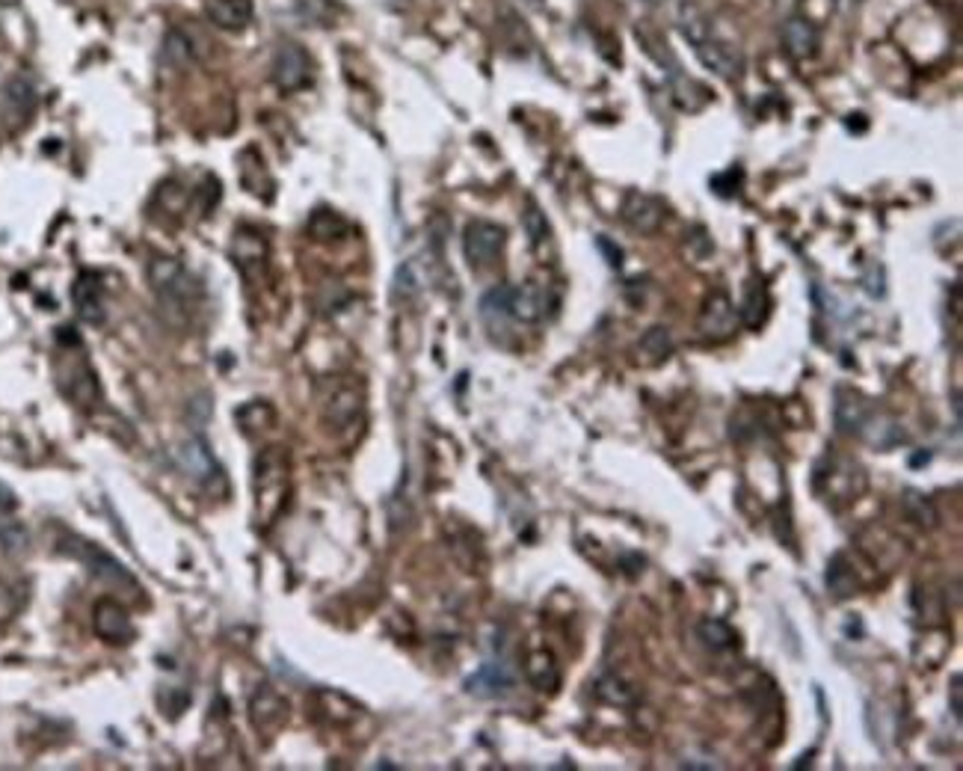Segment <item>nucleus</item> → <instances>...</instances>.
<instances>
[{
  "label": "nucleus",
  "mask_w": 963,
  "mask_h": 771,
  "mask_svg": "<svg viewBox=\"0 0 963 771\" xmlns=\"http://www.w3.org/2000/svg\"><path fill=\"white\" fill-rule=\"evenodd\" d=\"M735 327H738V312H735L729 294L715 291L700 312V333L712 342H726L735 333Z\"/></svg>",
  "instance_id": "nucleus-15"
},
{
  "label": "nucleus",
  "mask_w": 963,
  "mask_h": 771,
  "mask_svg": "<svg viewBox=\"0 0 963 771\" xmlns=\"http://www.w3.org/2000/svg\"><path fill=\"white\" fill-rule=\"evenodd\" d=\"M596 244H599V250H602V253H608V264H611V267H620V264H623V261H620V258H623L620 247H614V244H611V241H608L605 235H602V238H599Z\"/></svg>",
  "instance_id": "nucleus-37"
},
{
  "label": "nucleus",
  "mask_w": 963,
  "mask_h": 771,
  "mask_svg": "<svg viewBox=\"0 0 963 771\" xmlns=\"http://www.w3.org/2000/svg\"><path fill=\"white\" fill-rule=\"evenodd\" d=\"M255 9L252 0H211L208 3V18L214 27L229 30V33H241L249 27Z\"/></svg>",
  "instance_id": "nucleus-18"
},
{
  "label": "nucleus",
  "mask_w": 963,
  "mask_h": 771,
  "mask_svg": "<svg viewBox=\"0 0 963 771\" xmlns=\"http://www.w3.org/2000/svg\"><path fill=\"white\" fill-rule=\"evenodd\" d=\"M149 282L166 309L190 312L202 300V282L178 261L169 256H155L149 261Z\"/></svg>",
  "instance_id": "nucleus-3"
},
{
  "label": "nucleus",
  "mask_w": 963,
  "mask_h": 771,
  "mask_svg": "<svg viewBox=\"0 0 963 771\" xmlns=\"http://www.w3.org/2000/svg\"><path fill=\"white\" fill-rule=\"evenodd\" d=\"M558 306L555 294L543 282H522L507 291V315L522 324H540Z\"/></svg>",
  "instance_id": "nucleus-9"
},
{
  "label": "nucleus",
  "mask_w": 963,
  "mask_h": 771,
  "mask_svg": "<svg viewBox=\"0 0 963 771\" xmlns=\"http://www.w3.org/2000/svg\"><path fill=\"white\" fill-rule=\"evenodd\" d=\"M3 104H6L9 119L24 122L36 110V84L27 75L9 78V84L3 86Z\"/></svg>",
  "instance_id": "nucleus-19"
},
{
  "label": "nucleus",
  "mask_w": 963,
  "mask_h": 771,
  "mask_svg": "<svg viewBox=\"0 0 963 771\" xmlns=\"http://www.w3.org/2000/svg\"><path fill=\"white\" fill-rule=\"evenodd\" d=\"M638 353H641V359L646 362V365H658V362H664V359L673 353V336H670V330H664V327H652V330H646L641 344H638Z\"/></svg>",
  "instance_id": "nucleus-26"
},
{
  "label": "nucleus",
  "mask_w": 963,
  "mask_h": 771,
  "mask_svg": "<svg viewBox=\"0 0 963 771\" xmlns=\"http://www.w3.org/2000/svg\"><path fill=\"white\" fill-rule=\"evenodd\" d=\"M418 291H421L418 267H415L412 261H403L401 267H398V273H395V282H392V297H395L398 303H409V300L418 297Z\"/></svg>",
  "instance_id": "nucleus-31"
},
{
  "label": "nucleus",
  "mask_w": 963,
  "mask_h": 771,
  "mask_svg": "<svg viewBox=\"0 0 963 771\" xmlns=\"http://www.w3.org/2000/svg\"><path fill=\"white\" fill-rule=\"evenodd\" d=\"M525 677L537 691H555L561 686V668L549 650H534L525 662Z\"/></svg>",
  "instance_id": "nucleus-21"
},
{
  "label": "nucleus",
  "mask_w": 963,
  "mask_h": 771,
  "mask_svg": "<svg viewBox=\"0 0 963 771\" xmlns=\"http://www.w3.org/2000/svg\"><path fill=\"white\" fill-rule=\"evenodd\" d=\"M69 543H72V546H63V549H66L69 555H75L95 579H101V582L110 585V588L137 591V579H134L110 552H104L101 546H95V543H89V540H81V537H69Z\"/></svg>",
  "instance_id": "nucleus-7"
},
{
  "label": "nucleus",
  "mask_w": 963,
  "mask_h": 771,
  "mask_svg": "<svg viewBox=\"0 0 963 771\" xmlns=\"http://www.w3.org/2000/svg\"><path fill=\"white\" fill-rule=\"evenodd\" d=\"M783 48L792 60H812L818 51V27L806 15H789L783 24Z\"/></svg>",
  "instance_id": "nucleus-16"
},
{
  "label": "nucleus",
  "mask_w": 963,
  "mask_h": 771,
  "mask_svg": "<svg viewBox=\"0 0 963 771\" xmlns=\"http://www.w3.org/2000/svg\"><path fill=\"white\" fill-rule=\"evenodd\" d=\"M952 712L961 718V677L952 680Z\"/></svg>",
  "instance_id": "nucleus-38"
},
{
  "label": "nucleus",
  "mask_w": 963,
  "mask_h": 771,
  "mask_svg": "<svg viewBox=\"0 0 963 771\" xmlns=\"http://www.w3.org/2000/svg\"><path fill=\"white\" fill-rule=\"evenodd\" d=\"M507 247V232L498 223L489 220H472L463 232V256L472 270L492 267Z\"/></svg>",
  "instance_id": "nucleus-8"
},
{
  "label": "nucleus",
  "mask_w": 963,
  "mask_h": 771,
  "mask_svg": "<svg viewBox=\"0 0 963 771\" xmlns=\"http://www.w3.org/2000/svg\"><path fill=\"white\" fill-rule=\"evenodd\" d=\"M780 3H786V6H798L801 0H780Z\"/></svg>",
  "instance_id": "nucleus-40"
},
{
  "label": "nucleus",
  "mask_w": 963,
  "mask_h": 771,
  "mask_svg": "<svg viewBox=\"0 0 963 771\" xmlns=\"http://www.w3.org/2000/svg\"><path fill=\"white\" fill-rule=\"evenodd\" d=\"M161 57H163V63H166V66H172V69H187V66L193 63L196 51H193V42L187 39V33H181V30H169V33H166V39H163Z\"/></svg>",
  "instance_id": "nucleus-25"
},
{
  "label": "nucleus",
  "mask_w": 963,
  "mask_h": 771,
  "mask_svg": "<svg viewBox=\"0 0 963 771\" xmlns=\"http://www.w3.org/2000/svg\"><path fill=\"white\" fill-rule=\"evenodd\" d=\"M309 238L312 241H321V244H332V241H341V238H347V232H350V226H347V220L341 217V214H335V211H329V208H318L312 217H309Z\"/></svg>",
  "instance_id": "nucleus-24"
},
{
  "label": "nucleus",
  "mask_w": 963,
  "mask_h": 771,
  "mask_svg": "<svg viewBox=\"0 0 963 771\" xmlns=\"http://www.w3.org/2000/svg\"><path fill=\"white\" fill-rule=\"evenodd\" d=\"M507 285H498L492 291H486L481 300V315L489 321V318H510L507 315Z\"/></svg>",
  "instance_id": "nucleus-35"
},
{
  "label": "nucleus",
  "mask_w": 963,
  "mask_h": 771,
  "mask_svg": "<svg viewBox=\"0 0 963 771\" xmlns=\"http://www.w3.org/2000/svg\"><path fill=\"white\" fill-rule=\"evenodd\" d=\"M229 253H232V261L238 264V270H241L246 279H258V276L267 270L270 247H267L264 235L255 232V229H249V226H241V229L235 232Z\"/></svg>",
  "instance_id": "nucleus-13"
},
{
  "label": "nucleus",
  "mask_w": 963,
  "mask_h": 771,
  "mask_svg": "<svg viewBox=\"0 0 963 771\" xmlns=\"http://www.w3.org/2000/svg\"><path fill=\"white\" fill-rule=\"evenodd\" d=\"M697 632H700V638H703L712 650H729V647L738 644V632H735L726 620L709 617V620H703V623L697 626Z\"/></svg>",
  "instance_id": "nucleus-30"
},
{
  "label": "nucleus",
  "mask_w": 963,
  "mask_h": 771,
  "mask_svg": "<svg viewBox=\"0 0 963 771\" xmlns=\"http://www.w3.org/2000/svg\"><path fill=\"white\" fill-rule=\"evenodd\" d=\"M827 588L839 597V600H848L854 591H857V579L851 573V567L845 564V555H833V561L827 564Z\"/></svg>",
  "instance_id": "nucleus-28"
},
{
  "label": "nucleus",
  "mask_w": 963,
  "mask_h": 771,
  "mask_svg": "<svg viewBox=\"0 0 963 771\" xmlns=\"http://www.w3.org/2000/svg\"><path fill=\"white\" fill-rule=\"evenodd\" d=\"M288 715H291V706L276 688L261 686L249 700V724L264 739H273L288 724Z\"/></svg>",
  "instance_id": "nucleus-11"
},
{
  "label": "nucleus",
  "mask_w": 963,
  "mask_h": 771,
  "mask_svg": "<svg viewBox=\"0 0 963 771\" xmlns=\"http://www.w3.org/2000/svg\"><path fill=\"white\" fill-rule=\"evenodd\" d=\"M682 36L694 45L697 60H700L709 72H715L723 81H738V78H741V72H744V57H741V51H738L732 42H726L723 36H718L715 27H712L703 15H697V12L688 15V12H685V15H682Z\"/></svg>",
  "instance_id": "nucleus-2"
},
{
  "label": "nucleus",
  "mask_w": 963,
  "mask_h": 771,
  "mask_svg": "<svg viewBox=\"0 0 963 771\" xmlns=\"http://www.w3.org/2000/svg\"><path fill=\"white\" fill-rule=\"evenodd\" d=\"M641 3H643V6H661L664 0H641Z\"/></svg>",
  "instance_id": "nucleus-39"
},
{
  "label": "nucleus",
  "mask_w": 963,
  "mask_h": 771,
  "mask_svg": "<svg viewBox=\"0 0 963 771\" xmlns=\"http://www.w3.org/2000/svg\"><path fill=\"white\" fill-rule=\"evenodd\" d=\"M869 413H872L869 404L857 392H851V389H839L836 392V425L842 430L860 433L863 425H866V419H869Z\"/></svg>",
  "instance_id": "nucleus-22"
},
{
  "label": "nucleus",
  "mask_w": 963,
  "mask_h": 771,
  "mask_svg": "<svg viewBox=\"0 0 963 771\" xmlns=\"http://www.w3.org/2000/svg\"><path fill=\"white\" fill-rule=\"evenodd\" d=\"M92 629L107 644H128L134 641V623L122 602L98 600L92 608Z\"/></svg>",
  "instance_id": "nucleus-12"
},
{
  "label": "nucleus",
  "mask_w": 963,
  "mask_h": 771,
  "mask_svg": "<svg viewBox=\"0 0 963 771\" xmlns=\"http://www.w3.org/2000/svg\"><path fill=\"white\" fill-rule=\"evenodd\" d=\"M30 546V531L24 528V522L12 519V516H0V549L6 555H21Z\"/></svg>",
  "instance_id": "nucleus-29"
},
{
  "label": "nucleus",
  "mask_w": 963,
  "mask_h": 771,
  "mask_svg": "<svg viewBox=\"0 0 963 771\" xmlns=\"http://www.w3.org/2000/svg\"><path fill=\"white\" fill-rule=\"evenodd\" d=\"M664 214H667V208H664V202L658 196H649V193H641V190H629L626 199H623V220L641 235L658 232L661 223H664Z\"/></svg>",
  "instance_id": "nucleus-14"
},
{
  "label": "nucleus",
  "mask_w": 963,
  "mask_h": 771,
  "mask_svg": "<svg viewBox=\"0 0 963 771\" xmlns=\"http://www.w3.org/2000/svg\"><path fill=\"white\" fill-rule=\"evenodd\" d=\"M596 697L605 700V703H611V706H629V703L635 700V691L626 686L620 677L605 674V677L596 680Z\"/></svg>",
  "instance_id": "nucleus-33"
},
{
  "label": "nucleus",
  "mask_w": 963,
  "mask_h": 771,
  "mask_svg": "<svg viewBox=\"0 0 963 771\" xmlns=\"http://www.w3.org/2000/svg\"><path fill=\"white\" fill-rule=\"evenodd\" d=\"M510 686H513V677H510L507 665H501V662H486L475 677L466 680V691L478 694V697H498Z\"/></svg>",
  "instance_id": "nucleus-20"
},
{
  "label": "nucleus",
  "mask_w": 963,
  "mask_h": 771,
  "mask_svg": "<svg viewBox=\"0 0 963 771\" xmlns=\"http://www.w3.org/2000/svg\"><path fill=\"white\" fill-rule=\"evenodd\" d=\"M63 392H66L78 407H89L92 401H98V383H95V377H92L86 368H81L72 380H63Z\"/></svg>",
  "instance_id": "nucleus-32"
},
{
  "label": "nucleus",
  "mask_w": 963,
  "mask_h": 771,
  "mask_svg": "<svg viewBox=\"0 0 963 771\" xmlns=\"http://www.w3.org/2000/svg\"><path fill=\"white\" fill-rule=\"evenodd\" d=\"M321 419L332 430L356 428L365 416V389L350 377H329L318 386Z\"/></svg>",
  "instance_id": "nucleus-5"
},
{
  "label": "nucleus",
  "mask_w": 963,
  "mask_h": 771,
  "mask_svg": "<svg viewBox=\"0 0 963 771\" xmlns=\"http://www.w3.org/2000/svg\"><path fill=\"white\" fill-rule=\"evenodd\" d=\"M178 469L208 496L214 499H223L229 493V481H226V472L220 466V460L214 457V451L208 448V442L202 436H187L175 445L172 451Z\"/></svg>",
  "instance_id": "nucleus-4"
},
{
  "label": "nucleus",
  "mask_w": 963,
  "mask_h": 771,
  "mask_svg": "<svg viewBox=\"0 0 963 771\" xmlns=\"http://www.w3.org/2000/svg\"><path fill=\"white\" fill-rule=\"evenodd\" d=\"M18 511V499H15V493L6 487V484H0V516H12Z\"/></svg>",
  "instance_id": "nucleus-36"
},
{
  "label": "nucleus",
  "mask_w": 963,
  "mask_h": 771,
  "mask_svg": "<svg viewBox=\"0 0 963 771\" xmlns=\"http://www.w3.org/2000/svg\"><path fill=\"white\" fill-rule=\"evenodd\" d=\"M252 499L258 528H270L291 499V457L279 445H267L252 463Z\"/></svg>",
  "instance_id": "nucleus-1"
},
{
  "label": "nucleus",
  "mask_w": 963,
  "mask_h": 771,
  "mask_svg": "<svg viewBox=\"0 0 963 771\" xmlns=\"http://www.w3.org/2000/svg\"><path fill=\"white\" fill-rule=\"evenodd\" d=\"M72 300L78 309V318L89 327L104 324V294H101V279L95 273H81L72 288Z\"/></svg>",
  "instance_id": "nucleus-17"
},
{
  "label": "nucleus",
  "mask_w": 963,
  "mask_h": 771,
  "mask_svg": "<svg viewBox=\"0 0 963 771\" xmlns=\"http://www.w3.org/2000/svg\"><path fill=\"white\" fill-rule=\"evenodd\" d=\"M768 309H771V297H768V288L762 285V279H753L747 285V294H744V303H741V321L744 327L750 330H759L768 318Z\"/></svg>",
  "instance_id": "nucleus-23"
},
{
  "label": "nucleus",
  "mask_w": 963,
  "mask_h": 771,
  "mask_svg": "<svg viewBox=\"0 0 963 771\" xmlns=\"http://www.w3.org/2000/svg\"><path fill=\"white\" fill-rule=\"evenodd\" d=\"M238 425L243 428V433H264L276 425V413L264 401H249L238 410Z\"/></svg>",
  "instance_id": "nucleus-27"
},
{
  "label": "nucleus",
  "mask_w": 963,
  "mask_h": 771,
  "mask_svg": "<svg viewBox=\"0 0 963 771\" xmlns=\"http://www.w3.org/2000/svg\"><path fill=\"white\" fill-rule=\"evenodd\" d=\"M273 84L282 92H294L312 84V57L297 42H282L273 57Z\"/></svg>",
  "instance_id": "nucleus-10"
},
{
  "label": "nucleus",
  "mask_w": 963,
  "mask_h": 771,
  "mask_svg": "<svg viewBox=\"0 0 963 771\" xmlns=\"http://www.w3.org/2000/svg\"><path fill=\"white\" fill-rule=\"evenodd\" d=\"M863 487H866L863 472L845 457H824V463L815 469V490L827 502H848Z\"/></svg>",
  "instance_id": "nucleus-6"
},
{
  "label": "nucleus",
  "mask_w": 963,
  "mask_h": 771,
  "mask_svg": "<svg viewBox=\"0 0 963 771\" xmlns=\"http://www.w3.org/2000/svg\"><path fill=\"white\" fill-rule=\"evenodd\" d=\"M525 232H528L534 247H543L549 241V235H552V229L546 223V214L534 202H528V211H525Z\"/></svg>",
  "instance_id": "nucleus-34"
}]
</instances>
